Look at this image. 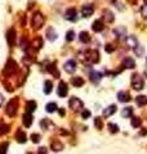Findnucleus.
<instances>
[{
    "instance_id": "42",
    "label": "nucleus",
    "mask_w": 147,
    "mask_h": 154,
    "mask_svg": "<svg viewBox=\"0 0 147 154\" xmlns=\"http://www.w3.org/2000/svg\"><path fill=\"white\" fill-rule=\"evenodd\" d=\"M0 135L1 134H5V132H8V131H9V126L8 125H1V127H0Z\"/></svg>"
},
{
    "instance_id": "13",
    "label": "nucleus",
    "mask_w": 147,
    "mask_h": 154,
    "mask_svg": "<svg viewBox=\"0 0 147 154\" xmlns=\"http://www.w3.org/2000/svg\"><path fill=\"white\" fill-rule=\"evenodd\" d=\"M88 59L92 62V63H97V62L99 60V55H98V52L97 50H90V52H88Z\"/></svg>"
},
{
    "instance_id": "35",
    "label": "nucleus",
    "mask_w": 147,
    "mask_h": 154,
    "mask_svg": "<svg viewBox=\"0 0 147 154\" xmlns=\"http://www.w3.org/2000/svg\"><path fill=\"white\" fill-rule=\"evenodd\" d=\"M141 14H142V17L147 19V4H145V5H142L141 8Z\"/></svg>"
},
{
    "instance_id": "40",
    "label": "nucleus",
    "mask_w": 147,
    "mask_h": 154,
    "mask_svg": "<svg viewBox=\"0 0 147 154\" xmlns=\"http://www.w3.org/2000/svg\"><path fill=\"white\" fill-rule=\"evenodd\" d=\"M31 139H32V142H39L40 141V135L39 134H32L31 135Z\"/></svg>"
},
{
    "instance_id": "34",
    "label": "nucleus",
    "mask_w": 147,
    "mask_h": 154,
    "mask_svg": "<svg viewBox=\"0 0 147 154\" xmlns=\"http://www.w3.org/2000/svg\"><path fill=\"white\" fill-rule=\"evenodd\" d=\"M48 71L50 72V73H53L56 77H60V73H58V71H57V68L54 67V64H52L50 67H48Z\"/></svg>"
},
{
    "instance_id": "8",
    "label": "nucleus",
    "mask_w": 147,
    "mask_h": 154,
    "mask_svg": "<svg viewBox=\"0 0 147 154\" xmlns=\"http://www.w3.org/2000/svg\"><path fill=\"white\" fill-rule=\"evenodd\" d=\"M94 13V8H93V5H90V4H85V5H83V8H81V14H83V17H90V15Z\"/></svg>"
},
{
    "instance_id": "51",
    "label": "nucleus",
    "mask_w": 147,
    "mask_h": 154,
    "mask_svg": "<svg viewBox=\"0 0 147 154\" xmlns=\"http://www.w3.org/2000/svg\"><path fill=\"white\" fill-rule=\"evenodd\" d=\"M29 154H32V153H29Z\"/></svg>"
},
{
    "instance_id": "14",
    "label": "nucleus",
    "mask_w": 147,
    "mask_h": 154,
    "mask_svg": "<svg viewBox=\"0 0 147 154\" xmlns=\"http://www.w3.org/2000/svg\"><path fill=\"white\" fill-rule=\"evenodd\" d=\"M92 28H93V31H94V32H101V31L103 30V22L101 21V19H97V21L93 22Z\"/></svg>"
},
{
    "instance_id": "46",
    "label": "nucleus",
    "mask_w": 147,
    "mask_h": 154,
    "mask_svg": "<svg viewBox=\"0 0 147 154\" xmlns=\"http://www.w3.org/2000/svg\"><path fill=\"white\" fill-rule=\"evenodd\" d=\"M3 103H4V96H3L1 94H0V107L3 105Z\"/></svg>"
},
{
    "instance_id": "41",
    "label": "nucleus",
    "mask_w": 147,
    "mask_h": 154,
    "mask_svg": "<svg viewBox=\"0 0 147 154\" xmlns=\"http://www.w3.org/2000/svg\"><path fill=\"white\" fill-rule=\"evenodd\" d=\"M48 125H50V122L48 121V119H43V121L40 122V126L43 127V129H48Z\"/></svg>"
},
{
    "instance_id": "17",
    "label": "nucleus",
    "mask_w": 147,
    "mask_h": 154,
    "mask_svg": "<svg viewBox=\"0 0 147 154\" xmlns=\"http://www.w3.org/2000/svg\"><path fill=\"white\" fill-rule=\"evenodd\" d=\"M79 40L83 42V44H88V42L90 41V36H89V33L87 31H83V32H80V35H79Z\"/></svg>"
},
{
    "instance_id": "50",
    "label": "nucleus",
    "mask_w": 147,
    "mask_h": 154,
    "mask_svg": "<svg viewBox=\"0 0 147 154\" xmlns=\"http://www.w3.org/2000/svg\"><path fill=\"white\" fill-rule=\"evenodd\" d=\"M146 63H147V59H146Z\"/></svg>"
},
{
    "instance_id": "43",
    "label": "nucleus",
    "mask_w": 147,
    "mask_h": 154,
    "mask_svg": "<svg viewBox=\"0 0 147 154\" xmlns=\"http://www.w3.org/2000/svg\"><path fill=\"white\" fill-rule=\"evenodd\" d=\"M104 49H106V52H107V53H112V52L115 50V48H114V45H112V44H107V45H106V48H104Z\"/></svg>"
},
{
    "instance_id": "1",
    "label": "nucleus",
    "mask_w": 147,
    "mask_h": 154,
    "mask_svg": "<svg viewBox=\"0 0 147 154\" xmlns=\"http://www.w3.org/2000/svg\"><path fill=\"white\" fill-rule=\"evenodd\" d=\"M17 109H18V99H12L9 103L7 104V108H5V113L9 116V117H13L17 113Z\"/></svg>"
},
{
    "instance_id": "45",
    "label": "nucleus",
    "mask_w": 147,
    "mask_h": 154,
    "mask_svg": "<svg viewBox=\"0 0 147 154\" xmlns=\"http://www.w3.org/2000/svg\"><path fill=\"white\" fill-rule=\"evenodd\" d=\"M46 153H48L46 148H39V150H37V154H46Z\"/></svg>"
},
{
    "instance_id": "12",
    "label": "nucleus",
    "mask_w": 147,
    "mask_h": 154,
    "mask_svg": "<svg viewBox=\"0 0 147 154\" xmlns=\"http://www.w3.org/2000/svg\"><path fill=\"white\" fill-rule=\"evenodd\" d=\"M118 99H119V102H121V103H126L130 100V95L128 94L126 91H119L118 92Z\"/></svg>"
},
{
    "instance_id": "25",
    "label": "nucleus",
    "mask_w": 147,
    "mask_h": 154,
    "mask_svg": "<svg viewBox=\"0 0 147 154\" xmlns=\"http://www.w3.org/2000/svg\"><path fill=\"white\" fill-rule=\"evenodd\" d=\"M15 137H17V141L18 142H25L26 141V134H25V131L18 130L17 134H15Z\"/></svg>"
},
{
    "instance_id": "33",
    "label": "nucleus",
    "mask_w": 147,
    "mask_h": 154,
    "mask_svg": "<svg viewBox=\"0 0 147 154\" xmlns=\"http://www.w3.org/2000/svg\"><path fill=\"white\" fill-rule=\"evenodd\" d=\"M108 130H110V132L112 134H116L119 131V127L115 125V123H108Z\"/></svg>"
},
{
    "instance_id": "27",
    "label": "nucleus",
    "mask_w": 147,
    "mask_h": 154,
    "mask_svg": "<svg viewBox=\"0 0 147 154\" xmlns=\"http://www.w3.org/2000/svg\"><path fill=\"white\" fill-rule=\"evenodd\" d=\"M103 18H104V21H106V22H108V23L114 22V19H115L114 14H112L110 10H104V15H103Z\"/></svg>"
},
{
    "instance_id": "49",
    "label": "nucleus",
    "mask_w": 147,
    "mask_h": 154,
    "mask_svg": "<svg viewBox=\"0 0 147 154\" xmlns=\"http://www.w3.org/2000/svg\"><path fill=\"white\" fill-rule=\"evenodd\" d=\"M145 1H146V4H147V0H145Z\"/></svg>"
},
{
    "instance_id": "36",
    "label": "nucleus",
    "mask_w": 147,
    "mask_h": 154,
    "mask_svg": "<svg viewBox=\"0 0 147 154\" xmlns=\"http://www.w3.org/2000/svg\"><path fill=\"white\" fill-rule=\"evenodd\" d=\"M74 36H75V32H74V31H68V32L66 33V40H67V41H72L74 40Z\"/></svg>"
},
{
    "instance_id": "7",
    "label": "nucleus",
    "mask_w": 147,
    "mask_h": 154,
    "mask_svg": "<svg viewBox=\"0 0 147 154\" xmlns=\"http://www.w3.org/2000/svg\"><path fill=\"white\" fill-rule=\"evenodd\" d=\"M65 18L67 19V21H71V22H75L77 19V12L76 9H74V8H70V9L66 10L65 13Z\"/></svg>"
},
{
    "instance_id": "9",
    "label": "nucleus",
    "mask_w": 147,
    "mask_h": 154,
    "mask_svg": "<svg viewBox=\"0 0 147 154\" xmlns=\"http://www.w3.org/2000/svg\"><path fill=\"white\" fill-rule=\"evenodd\" d=\"M65 71L68 73H74L76 71V62L74 59H70L65 63Z\"/></svg>"
},
{
    "instance_id": "18",
    "label": "nucleus",
    "mask_w": 147,
    "mask_h": 154,
    "mask_svg": "<svg viewBox=\"0 0 147 154\" xmlns=\"http://www.w3.org/2000/svg\"><path fill=\"white\" fill-rule=\"evenodd\" d=\"M126 45L129 46V48H135V46L138 45V41L137 38H135V36H128L126 37Z\"/></svg>"
},
{
    "instance_id": "16",
    "label": "nucleus",
    "mask_w": 147,
    "mask_h": 154,
    "mask_svg": "<svg viewBox=\"0 0 147 154\" xmlns=\"http://www.w3.org/2000/svg\"><path fill=\"white\" fill-rule=\"evenodd\" d=\"M46 38H48L49 41H54L57 38V32L52 28V27H49V28L46 30Z\"/></svg>"
},
{
    "instance_id": "4",
    "label": "nucleus",
    "mask_w": 147,
    "mask_h": 154,
    "mask_svg": "<svg viewBox=\"0 0 147 154\" xmlns=\"http://www.w3.org/2000/svg\"><path fill=\"white\" fill-rule=\"evenodd\" d=\"M132 86H133L134 90H142L143 86H145L143 78L139 75H133L132 76Z\"/></svg>"
},
{
    "instance_id": "26",
    "label": "nucleus",
    "mask_w": 147,
    "mask_h": 154,
    "mask_svg": "<svg viewBox=\"0 0 147 154\" xmlns=\"http://www.w3.org/2000/svg\"><path fill=\"white\" fill-rule=\"evenodd\" d=\"M52 89H53L52 81L46 80L45 82H44V92H45V94H50V92H52Z\"/></svg>"
},
{
    "instance_id": "10",
    "label": "nucleus",
    "mask_w": 147,
    "mask_h": 154,
    "mask_svg": "<svg viewBox=\"0 0 147 154\" xmlns=\"http://www.w3.org/2000/svg\"><path fill=\"white\" fill-rule=\"evenodd\" d=\"M14 40H15V31H14V28L8 30V32H7L8 45H9V46H13V45H14Z\"/></svg>"
},
{
    "instance_id": "44",
    "label": "nucleus",
    "mask_w": 147,
    "mask_h": 154,
    "mask_svg": "<svg viewBox=\"0 0 147 154\" xmlns=\"http://www.w3.org/2000/svg\"><path fill=\"white\" fill-rule=\"evenodd\" d=\"M21 46L23 49H27V48H29V41H27L26 38H22V40H21Z\"/></svg>"
},
{
    "instance_id": "21",
    "label": "nucleus",
    "mask_w": 147,
    "mask_h": 154,
    "mask_svg": "<svg viewBox=\"0 0 147 154\" xmlns=\"http://www.w3.org/2000/svg\"><path fill=\"white\" fill-rule=\"evenodd\" d=\"M71 84L75 87H80V86H83V85H84V80L81 78V77H72V78H71Z\"/></svg>"
},
{
    "instance_id": "30",
    "label": "nucleus",
    "mask_w": 147,
    "mask_h": 154,
    "mask_svg": "<svg viewBox=\"0 0 147 154\" xmlns=\"http://www.w3.org/2000/svg\"><path fill=\"white\" fill-rule=\"evenodd\" d=\"M134 53H135V55H137V57H142L143 53H145V48H143V46L137 45L134 48Z\"/></svg>"
},
{
    "instance_id": "39",
    "label": "nucleus",
    "mask_w": 147,
    "mask_h": 154,
    "mask_svg": "<svg viewBox=\"0 0 147 154\" xmlns=\"http://www.w3.org/2000/svg\"><path fill=\"white\" fill-rule=\"evenodd\" d=\"M81 117H83L84 119H87L90 117V110H87V109H84L83 112H81Z\"/></svg>"
},
{
    "instance_id": "47",
    "label": "nucleus",
    "mask_w": 147,
    "mask_h": 154,
    "mask_svg": "<svg viewBox=\"0 0 147 154\" xmlns=\"http://www.w3.org/2000/svg\"><path fill=\"white\" fill-rule=\"evenodd\" d=\"M60 113H61V116H63V114H65V110H63V109H61V110H60Z\"/></svg>"
},
{
    "instance_id": "6",
    "label": "nucleus",
    "mask_w": 147,
    "mask_h": 154,
    "mask_svg": "<svg viewBox=\"0 0 147 154\" xmlns=\"http://www.w3.org/2000/svg\"><path fill=\"white\" fill-rule=\"evenodd\" d=\"M68 92V89H67V84L63 82V81H61L60 85H58V89H57V94L60 98H65L66 95H67Z\"/></svg>"
},
{
    "instance_id": "20",
    "label": "nucleus",
    "mask_w": 147,
    "mask_h": 154,
    "mask_svg": "<svg viewBox=\"0 0 147 154\" xmlns=\"http://www.w3.org/2000/svg\"><path fill=\"white\" fill-rule=\"evenodd\" d=\"M36 109V103L34 100H30V102L26 103V112L27 113H32V112Z\"/></svg>"
},
{
    "instance_id": "24",
    "label": "nucleus",
    "mask_w": 147,
    "mask_h": 154,
    "mask_svg": "<svg viewBox=\"0 0 147 154\" xmlns=\"http://www.w3.org/2000/svg\"><path fill=\"white\" fill-rule=\"evenodd\" d=\"M132 113H133V108L132 107H125L124 109L121 110V116L124 118H129L132 117Z\"/></svg>"
},
{
    "instance_id": "5",
    "label": "nucleus",
    "mask_w": 147,
    "mask_h": 154,
    "mask_svg": "<svg viewBox=\"0 0 147 154\" xmlns=\"http://www.w3.org/2000/svg\"><path fill=\"white\" fill-rule=\"evenodd\" d=\"M68 105H70V108H71L72 110L77 112V110H80L81 108H83V102H81L80 99H77V98H75V96H74V98L70 99Z\"/></svg>"
},
{
    "instance_id": "22",
    "label": "nucleus",
    "mask_w": 147,
    "mask_h": 154,
    "mask_svg": "<svg viewBox=\"0 0 147 154\" xmlns=\"http://www.w3.org/2000/svg\"><path fill=\"white\" fill-rule=\"evenodd\" d=\"M23 123H25L26 127L31 126V123H32V116H31V113H25L23 114Z\"/></svg>"
},
{
    "instance_id": "15",
    "label": "nucleus",
    "mask_w": 147,
    "mask_h": 154,
    "mask_svg": "<svg viewBox=\"0 0 147 154\" xmlns=\"http://www.w3.org/2000/svg\"><path fill=\"white\" fill-rule=\"evenodd\" d=\"M89 76H90V80H92L94 84L99 82L101 78H102V73H101V72H97V71H92Z\"/></svg>"
},
{
    "instance_id": "37",
    "label": "nucleus",
    "mask_w": 147,
    "mask_h": 154,
    "mask_svg": "<svg viewBox=\"0 0 147 154\" xmlns=\"http://www.w3.org/2000/svg\"><path fill=\"white\" fill-rule=\"evenodd\" d=\"M94 125H96L97 129H102V125H103V123H102V119H101L99 117H97V118L94 119Z\"/></svg>"
},
{
    "instance_id": "28",
    "label": "nucleus",
    "mask_w": 147,
    "mask_h": 154,
    "mask_svg": "<svg viewBox=\"0 0 147 154\" xmlns=\"http://www.w3.org/2000/svg\"><path fill=\"white\" fill-rule=\"evenodd\" d=\"M45 109H46V112H49V113H53L54 110H57V104L56 103H48Z\"/></svg>"
},
{
    "instance_id": "38",
    "label": "nucleus",
    "mask_w": 147,
    "mask_h": 154,
    "mask_svg": "<svg viewBox=\"0 0 147 154\" xmlns=\"http://www.w3.org/2000/svg\"><path fill=\"white\" fill-rule=\"evenodd\" d=\"M7 148H8V142L0 145V154H7Z\"/></svg>"
},
{
    "instance_id": "11",
    "label": "nucleus",
    "mask_w": 147,
    "mask_h": 154,
    "mask_svg": "<svg viewBox=\"0 0 147 154\" xmlns=\"http://www.w3.org/2000/svg\"><path fill=\"white\" fill-rule=\"evenodd\" d=\"M123 65L128 69H133L135 67V62L130 57H126V58H124V60H123Z\"/></svg>"
},
{
    "instance_id": "19",
    "label": "nucleus",
    "mask_w": 147,
    "mask_h": 154,
    "mask_svg": "<svg viewBox=\"0 0 147 154\" xmlns=\"http://www.w3.org/2000/svg\"><path fill=\"white\" fill-rule=\"evenodd\" d=\"M116 112V105H114V104H112V105H110V107H107L106 109L103 110V116L104 117H110V116H112Z\"/></svg>"
},
{
    "instance_id": "29",
    "label": "nucleus",
    "mask_w": 147,
    "mask_h": 154,
    "mask_svg": "<svg viewBox=\"0 0 147 154\" xmlns=\"http://www.w3.org/2000/svg\"><path fill=\"white\" fill-rule=\"evenodd\" d=\"M62 148H63V145H62L60 141H53L52 142V149L54 150V152H60V150H62Z\"/></svg>"
},
{
    "instance_id": "48",
    "label": "nucleus",
    "mask_w": 147,
    "mask_h": 154,
    "mask_svg": "<svg viewBox=\"0 0 147 154\" xmlns=\"http://www.w3.org/2000/svg\"><path fill=\"white\" fill-rule=\"evenodd\" d=\"M145 75L147 76V68H146V71H145Z\"/></svg>"
},
{
    "instance_id": "31",
    "label": "nucleus",
    "mask_w": 147,
    "mask_h": 154,
    "mask_svg": "<svg viewBox=\"0 0 147 154\" xmlns=\"http://www.w3.org/2000/svg\"><path fill=\"white\" fill-rule=\"evenodd\" d=\"M32 46L35 49H40L43 46V38L41 37H36V40H34V42H32Z\"/></svg>"
},
{
    "instance_id": "23",
    "label": "nucleus",
    "mask_w": 147,
    "mask_h": 154,
    "mask_svg": "<svg viewBox=\"0 0 147 154\" xmlns=\"http://www.w3.org/2000/svg\"><path fill=\"white\" fill-rule=\"evenodd\" d=\"M135 103H137V105H139V107L146 105L147 104V96H145V95L137 96V98H135Z\"/></svg>"
},
{
    "instance_id": "32",
    "label": "nucleus",
    "mask_w": 147,
    "mask_h": 154,
    "mask_svg": "<svg viewBox=\"0 0 147 154\" xmlns=\"http://www.w3.org/2000/svg\"><path fill=\"white\" fill-rule=\"evenodd\" d=\"M141 123H142L141 118H138V117H133V118H132V126H133L134 129H138V127L141 126Z\"/></svg>"
},
{
    "instance_id": "3",
    "label": "nucleus",
    "mask_w": 147,
    "mask_h": 154,
    "mask_svg": "<svg viewBox=\"0 0 147 154\" xmlns=\"http://www.w3.org/2000/svg\"><path fill=\"white\" fill-rule=\"evenodd\" d=\"M15 71H17V63H15L13 59H8L5 67L3 69V73L5 76H12Z\"/></svg>"
},
{
    "instance_id": "2",
    "label": "nucleus",
    "mask_w": 147,
    "mask_h": 154,
    "mask_svg": "<svg viewBox=\"0 0 147 154\" xmlns=\"http://www.w3.org/2000/svg\"><path fill=\"white\" fill-rule=\"evenodd\" d=\"M31 25L35 30H39L41 28L43 25H44V15H43L40 12H36L34 15H32V21H31Z\"/></svg>"
}]
</instances>
